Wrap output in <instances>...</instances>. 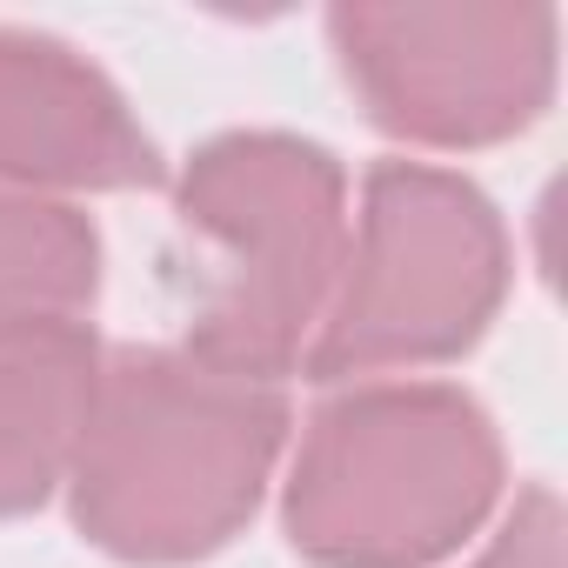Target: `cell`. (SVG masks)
I'll list each match as a JSON object with an SVG mask.
<instances>
[{"label": "cell", "mask_w": 568, "mask_h": 568, "mask_svg": "<svg viewBox=\"0 0 568 568\" xmlns=\"http://www.w3.org/2000/svg\"><path fill=\"white\" fill-rule=\"evenodd\" d=\"M281 455L288 395L174 348H121L101 362L94 408L68 468L74 528L141 568H181L227 548Z\"/></svg>", "instance_id": "obj_1"}, {"label": "cell", "mask_w": 568, "mask_h": 568, "mask_svg": "<svg viewBox=\"0 0 568 568\" xmlns=\"http://www.w3.org/2000/svg\"><path fill=\"white\" fill-rule=\"evenodd\" d=\"M328 41L368 121L462 154L535 128L555 101V8H335Z\"/></svg>", "instance_id": "obj_5"}, {"label": "cell", "mask_w": 568, "mask_h": 568, "mask_svg": "<svg viewBox=\"0 0 568 568\" xmlns=\"http://www.w3.org/2000/svg\"><path fill=\"white\" fill-rule=\"evenodd\" d=\"M561 535H568L561 495H555L548 481H535V488L515 495V508L501 515V528L488 535V548H481L468 568H568Z\"/></svg>", "instance_id": "obj_9"}, {"label": "cell", "mask_w": 568, "mask_h": 568, "mask_svg": "<svg viewBox=\"0 0 568 568\" xmlns=\"http://www.w3.org/2000/svg\"><path fill=\"white\" fill-rule=\"evenodd\" d=\"M101 295V234L74 201L0 187V335L88 322Z\"/></svg>", "instance_id": "obj_8"}, {"label": "cell", "mask_w": 568, "mask_h": 568, "mask_svg": "<svg viewBox=\"0 0 568 568\" xmlns=\"http://www.w3.org/2000/svg\"><path fill=\"white\" fill-rule=\"evenodd\" d=\"M174 227L181 348L254 382L295 375L348 254V168L302 134H214L174 181Z\"/></svg>", "instance_id": "obj_2"}, {"label": "cell", "mask_w": 568, "mask_h": 568, "mask_svg": "<svg viewBox=\"0 0 568 568\" xmlns=\"http://www.w3.org/2000/svg\"><path fill=\"white\" fill-rule=\"evenodd\" d=\"M154 181V134L88 54L34 28H0V187L74 201Z\"/></svg>", "instance_id": "obj_6"}, {"label": "cell", "mask_w": 568, "mask_h": 568, "mask_svg": "<svg viewBox=\"0 0 568 568\" xmlns=\"http://www.w3.org/2000/svg\"><path fill=\"white\" fill-rule=\"evenodd\" d=\"M501 501V435L448 382L335 388L281 481V521L315 568H435Z\"/></svg>", "instance_id": "obj_3"}, {"label": "cell", "mask_w": 568, "mask_h": 568, "mask_svg": "<svg viewBox=\"0 0 568 568\" xmlns=\"http://www.w3.org/2000/svg\"><path fill=\"white\" fill-rule=\"evenodd\" d=\"M508 227L475 181L435 161H375L302 368L328 388L415 382L488 335L508 302Z\"/></svg>", "instance_id": "obj_4"}, {"label": "cell", "mask_w": 568, "mask_h": 568, "mask_svg": "<svg viewBox=\"0 0 568 568\" xmlns=\"http://www.w3.org/2000/svg\"><path fill=\"white\" fill-rule=\"evenodd\" d=\"M108 348L88 322L0 335V521L68 488Z\"/></svg>", "instance_id": "obj_7"}]
</instances>
